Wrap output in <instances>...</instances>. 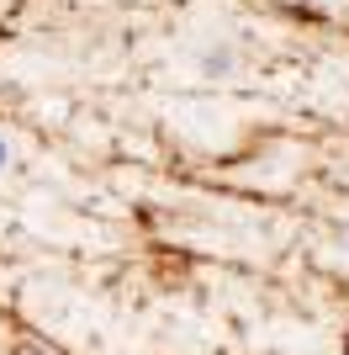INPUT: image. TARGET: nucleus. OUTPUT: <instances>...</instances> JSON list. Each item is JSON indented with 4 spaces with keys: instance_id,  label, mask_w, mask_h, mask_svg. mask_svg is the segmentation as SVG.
<instances>
[{
    "instance_id": "obj_1",
    "label": "nucleus",
    "mask_w": 349,
    "mask_h": 355,
    "mask_svg": "<svg viewBox=\"0 0 349 355\" xmlns=\"http://www.w3.org/2000/svg\"><path fill=\"white\" fill-rule=\"evenodd\" d=\"M6 159H11V148H6V138H0V170H6Z\"/></svg>"
}]
</instances>
